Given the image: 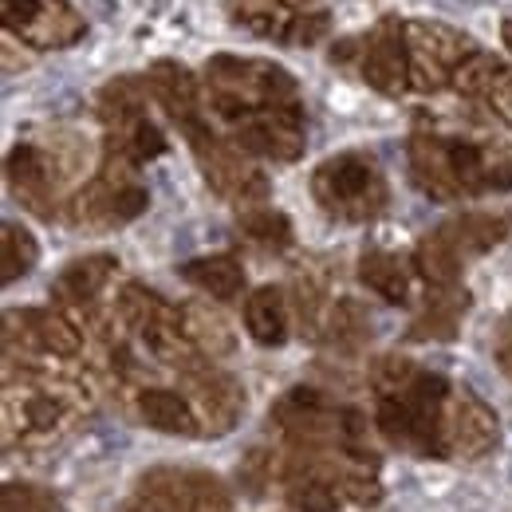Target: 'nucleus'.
<instances>
[{"label": "nucleus", "instance_id": "1", "mask_svg": "<svg viewBox=\"0 0 512 512\" xmlns=\"http://www.w3.org/2000/svg\"><path fill=\"white\" fill-rule=\"evenodd\" d=\"M410 174L434 201H461L512 190V146L418 130L410 138Z\"/></svg>", "mask_w": 512, "mask_h": 512}, {"label": "nucleus", "instance_id": "2", "mask_svg": "<svg viewBox=\"0 0 512 512\" xmlns=\"http://www.w3.org/2000/svg\"><path fill=\"white\" fill-rule=\"evenodd\" d=\"M205 87L209 107L229 127L245 123L253 111L300 103V87L292 71H284L272 60H245V56H213L205 64Z\"/></svg>", "mask_w": 512, "mask_h": 512}, {"label": "nucleus", "instance_id": "3", "mask_svg": "<svg viewBox=\"0 0 512 512\" xmlns=\"http://www.w3.org/2000/svg\"><path fill=\"white\" fill-rule=\"evenodd\" d=\"M146 186L138 182V162L107 150L99 174L67 201V221L87 229H119L146 209Z\"/></svg>", "mask_w": 512, "mask_h": 512}, {"label": "nucleus", "instance_id": "4", "mask_svg": "<svg viewBox=\"0 0 512 512\" xmlns=\"http://www.w3.org/2000/svg\"><path fill=\"white\" fill-rule=\"evenodd\" d=\"M312 197L327 217L339 221H371L386 209V178L367 154H335L316 166Z\"/></svg>", "mask_w": 512, "mask_h": 512}, {"label": "nucleus", "instance_id": "5", "mask_svg": "<svg viewBox=\"0 0 512 512\" xmlns=\"http://www.w3.org/2000/svg\"><path fill=\"white\" fill-rule=\"evenodd\" d=\"M190 142L193 158L201 166V178L209 182V190L225 201H233L237 209L264 205L268 201V178L245 158V150L237 142H225L205 119H193L186 127H178Z\"/></svg>", "mask_w": 512, "mask_h": 512}, {"label": "nucleus", "instance_id": "6", "mask_svg": "<svg viewBox=\"0 0 512 512\" xmlns=\"http://www.w3.org/2000/svg\"><path fill=\"white\" fill-rule=\"evenodd\" d=\"M225 12L245 32L288 48H312L331 28L323 0H225Z\"/></svg>", "mask_w": 512, "mask_h": 512}, {"label": "nucleus", "instance_id": "7", "mask_svg": "<svg viewBox=\"0 0 512 512\" xmlns=\"http://www.w3.org/2000/svg\"><path fill=\"white\" fill-rule=\"evenodd\" d=\"M406 52H410V87L422 95H438L453 87V75L481 48L438 20H406Z\"/></svg>", "mask_w": 512, "mask_h": 512}, {"label": "nucleus", "instance_id": "8", "mask_svg": "<svg viewBox=\"0 0 512 512\" xmlns=\"http://www.w3.org/2000/svg\"><path fill=\"white\" fill-rule=\"evenodd\" d=\"M0 20L12 40H20L36 52L71 48L87 32V24L71 8V0H0Z\"/></svg>", "mask_w": 512, "mask_h": 512}, {"label": "nucleus", "instance_id": "9", "mask_svg": "<svg viewBox=\"0 0 512 512\" xmlns=\"http://www.w3.org/2000/svg\"><path fill=\"white\" fill-rule=\"evenodd\" d=\"M359 75L379 95H406L410 91V52H406V20L383 16L367 36H359Z\"/></svg>", "mask_w": 512, "mask_h": 512}, {"label": "nucleus", "instance_id": "10", "mask_svg": "<svg viewBox=\"0 0 512 512\" xmlns=\"http://www.w3.org/2000/svg\"><path fill=\"white\" fill-rule=\"evenodd\" d=\"M229 130L245 154L272 158V162H296L304 154V103L264 107Z\"/></svg>", "mask_w": 512, "mask_h": 512}, {"label": "nucleus", "instance_id": "11", "mask_svg": "<svg viewBox=\"0 0 512 512\" xmlns=\"http://www.w3.org/2000/svg\"><path fill=\"white\" fill-rule=\"evenodd\" d=\"M142 501L158 512H229V493L209 473L154 469L142 477Z\"/></svg>", "mask_w": 512, "mask_h": 512}, {"label": "nucleus", "instance_id": "12", "mask_svg": "<svg viewBox=\"0 0 512 512\" xmlns=\"http://www.w3.org/2000/svg\"><path fill=\"white\" fill-rule=\"evenodd\" d=\"M4 174H8V186L12 193L40 217H56L60 213V182L40 150V142H16L8 150V162H4Z\"/></svg>", "mask_w": 512, "mask_h": 512}, {"label": "nucleus", "instance_id": "13", "mask_svg": "<svg viewBox=\"0 0 512 512\" xmlns=\"http://www.w3.org/2000/svg\"><path fill=\"white\" fill-rule=\"evenodd\" d=\"M442 434H446V453H453V457H485L497 446L501 426H497V414L477 394L461 390L449 398Z\"/></svg>", "mask_w": 512, "mask_h": 512}, {"label": "nucleus", "instance_id": "14", "mask_svg": "<svg viewBox=\"0 0 512 512\" xmlns=\"http://www.w3.org/2000/svg\"><path fill=\"white\" fill-rule=\"evenodd\" d=\"M186 383H190L193 410H197L201 426L209 434H229L237 426L241 410H245V390H241V383L233 375L209 367V363L201 371H193Z\"/></svg>", "mask_w": 512, "mask_h": 512}, {"label": "nucleus", "instance_id": "15", "mask_svg": "<svg viewBox=\"0 0 512 512\" xmlns=\"http://www.w3.org/2000/svg\"><path fill=\"white\" fill-rule=\"evenodd\" d=\"M12 320L20 323V343L40 351V355H52V359H75L83 351V331L67 320L64 312H52V308H24L20 316L8 312Z\"/></svg>", "mask_w": 512, "mask_h": 512}, {"label": "nucleus", "instance_id": "16", "mask_svg": "<svg viewBox=\"0 0 512 512\" xmlns=\"http://www.w3.org/2000/svg\"><path fill=\"white\" fill-rule=\"evenodd\" d=\"M150 83V99L178 123L186 127L193 119H201V83L186 64H174V60H158L146 75Z\"/></svg>", "mask_w": 512, "mask_h": 512}, {"label": "nucleus", "instance_id": "17", "mask_svg": "<svg viewBox=\"0 0 512 512\" xmlns=\"http://www.w3.org/2000/svg\"><path fill=\"white\" fill-rule=\"evenodd\" d=\"M119 268V260L107 253H95V256H79V260H71L64 272L56 276V284H52V300L56 304H64V308H79V312H87L95 300H99V292L107 288V280H111V272Z\"/></svg>", "mask_w": 512, "mask_h": 512}, {"label": "nucleus", "instance_id": "18", "mask_svg": "<svg viewBox=\"0 0 512 512\" xmlns=\"http://www.w3.org/2000/svg\"><path fill=\"white\" fill-rule=\"evenodd\" d=\"M138 414L150 430L158 434H178V438H193L201 430V418L193 410L190 398H182L178 390H166V386H146L138 394Z\"/></svg>", "mask_w": 512, "mask_h": 512}, {"label": "nucleus", "instance_id": "19", "mask_svg": "<svg viewBox=\"0 0 512 512\" xmlns=\"http://www.w3.org/2000/svg\"><path fill=\"white\" fill-rule=\"evenodd\" d=\"M146 95H150V83L138 79V75H119L111 79L103 91H99V119L107 134H127L134 123L146 119Z\"/></svg>", "mask_w": 512, "mask_h": 512}, {"label": "nucleus", "instance_id": "20", "mask_svg": "<svg viewBox=\"0 0 512 512\" xmlns=\"http://www.w3.org/2000/svg\"><path fill=\"white\" fill-rule=\"evenodd\" d=\"M446 229V237L457 245V253L465 256H481L489 249H497L501 241H509L512 233V213H489V209H473V213H461L453 217Z\"/></svg>", "mask_w": 512, "mask_h": 512}, {"label": "nucleus", "instance_id": "21", "mask_svg": "<svg viewBox=\"0 0 512 512\" xmlns=\"http://www.w3.org/2000/svg\"><path fill=\"white\" fill-rule=\"evenodd\" d=\"M178 316H182L186 339H190L209 363H213V359H229V355L237 351V335H233L229 320H225L217 308H209V304H182Z\"/></svg>", "mask_w": 512, "mask_h": 512}, {"label": "nucleus", "instance_id": "22", "mask_svg": "<svg viewBox=\"0 0 512 512\" xmlns=\"http://www.w3.org/2000/svg\"><path fill=\"white\" fill-rule=\"evenodd\" d=\"M182 280L193 284L197 292H205L209 300H237L245 288V268L229 253L197 256L190 264H182Z\"/></svg>", "mask_w": 512, "mask_h": 512}, {"label": "nucleus", "instance_id": "23", "mask_svg": "<svg viewBox=\"0 0 512 512\" xmlns=\"http://www.w3.org/2000/svg\"><path fill=\"white\" fill-rule=\"evenodd\" d=\"M414 268L418 276L434 288V292H449L461 284V268H465V256L457 253V245L446 237V229H434L418 241L414 249Z\"/></svg>", "mask_w": 512, "mask_h": 512}, {"label": "nucleus", "instance_id": "24", "mask_svg": "<svg viewBox=\"0 0 512 512\" xmlns=\"http://www.w3.org/2000/svg\"><path fill=\"white\" fill-rule=\"evenodd\" d=\"M245 327L260 347H280L288 339V296L284 288H256L245 300Z\"/></svg>", "mask_w": 512, "mask_h": 512}, {"label": "nucleus", "instance_id": "25", "mask_svg": "<svg viewBox=\"0 0 512 512\" xmlns=\"http://www.w3.org/2000/svg\"><path fill=\"white\" fill-rule=\"evenodd\" d=\"M323 327H327V343L335 351H343V355H355V351H363L371 343V316H367V308L359 300H335L327 308Z\"/></svg>", "mask_w": 512, "mask_h": 512}, {"label": "nucleus", "instance_id": "26", "mask_svg": "<svg viewBox=\"0 0 512 512\" xmlns=\"http://www.w3.org/2000/svg\"><path fill=\"white\" fill-rule=\"evenodd\" d=\"M359 280L375 292V296H383L386 304H406L410 300V276H406V268H402V260L390 253H363L359 260Z\"/></svg>", "mask_w": 512, "mask_h": 512}, {"label": "nucleus", "instance_id": "27", "mask_svg": "<svg viewBox=\"0 0 512 512\" xmlns=\"http://www.w3.org/2000/svg\"><path fill=\"white\" fill-rule=\"evenodd\" d=\"M115 312H119V320L127 323L134 335H146L150 327H158L162 320H170L178 308L166 304V300H162L154 288H146V284H127V288L119 292Z\"/></svg>", "mask_w": 512, "mask_h": 512}, {"label": "nucleus", "instance_id": "28", "mask_svg": "<svg viewBox=\"0 0 512 512\" xmlns=\"http://www.w3.org/2000/svg\"><path fill=\"white\" fill-rule=\"evenodd\" d=\"M465 304H469V300H465V292H457V288L434 292V296L426 300V312L410 327V339H453L457 323L465 316Z\"/></svg>", "mask_w": 512, "mask_h": 512}, {"label": "nucleus", "instance_id": "29", "mask_svg": "<svg viewBox=\"0 0 512 512\" xmlns=\"http://www.w3.org/2000/svg\"><path fill=\"white\" fill-rule=\"evenodd\" d=\"M237 225H241V233H245L253 245H260V249L280 253V249L292 245V221H288L280 209H272V205L237 209Z\"/></svg>", "mask_w": 512, "mask_h": 512}, {"label": "nucleus", "instance_id": "30", "mask_svg": "<svg viewBox=\"0 0 512 512\" xmlns=\"http://www.w3.org/2000/svg\"><path fill=\"white\" fill-rule=\"evenodd\" d=\"M36 260H40L36 237H32L24 225L8 221V225L0 229V280L12 284V280H20V276H28V272L36 268Z\"/></svg>", "mask_w": 512, "mask_h": 512}, {"label": "nucleus", "instance_id": "31", "mask_svg": "<svg viewBox=\"0 0 512 512\" xmlns=\"http://www.w3.org/2000/svg\"><path fill=\"white\" fill-rule=\"evenodd\" d=\"M509 64H501L497 56H489V52H477L469 64L461 67L457 75H453V91L457 95H465V99H481L485 103V95H489V87L497 83V75L505 71Z\"/></svg>", "mask_w": 512, "mask_h": 512}, {"label": "nucleus", "instance_id": "32", "mask_svg": "<svg viewBox=\"0 0 512 512\" xmlns=\"http://www.w3.org/2000/svg\"><path fill=\"white\" fill-rule=\"evenodd\" d=\"M422 371L410 363V359H402V355H383V359H375V367H371V386H375V394L379 398H398V394H406L414 379H418Z\"/></svg>", "mask_w": 512, "mask_h": 512}, {"label": "nucleus", "instance_id": "33", "mask_svg": "<svg viewBox=\"0 0 512 512\" xmlns=\"http://www.w3.org/2000/svg\"><path fill=\"white\" fill-rule=\"evenodd\" d=\"M292 304H296V320H300V327L316 331V327L327 320V316H323V304H327V296H323V280H316L312 272L296 276V284H292Z\"/></svg>", "mask_w": 512, "mask_h": 512}, {"label": "nucleus", "instance_id": "34", "mask_svg": "<svg viewBox=\"0 0 512 512\" xmlns=\"http://www.w3.org/2000/svg\"><path fill=\"white\" fill-rule=\"evenodd\" d=\"M288 505L296 512H335L339 493H335V485H327L320 477H304V481L288 485Z\"/></svg>", "mask_w": 512, "mask_h": 512}, {"label": "nucleus", "instance_id": "35", "mask_svg": "<svg viewBox=\"0 0 512 512\" xmlns=\"http://www.w3.org/2000/svg\"><path fill=\"white\" fill-rule=\"evenodd\" d=\"M379 430L398 446H414V414H410V402L402 394L379 398Z\"/></svg>", "mask_w": 512, "mask_h": 512}, {"label": "nucleus", "instance_id": "36", "mask_svg": "<svg viewBox=\"0 0 512 512\" xmlns=\"http://www.w3.org/2000/svg\"><path fill=\"white\" fill-rule=\"evenodd\" d=\"M24 418L32 430H52L64 418V402L56 394H32V398H24Z\"/></svg>", "mask_w": 512, "mask_h": 512}, {"label": "nucleus", "instance_id": "37", "mask_svg": "<svg viewBox=\"0 0 512 512\" xmlns=\"http://www.w3.org/2000/svg\"><path fill=\"white\" fill-rule=\"evenodd\" d=\"M485 103H489V111H493L505 127H512V67H505V71L497 75V83L489 87Z\"/></svg>", "mask_w": 512, "mask_h": 512}, {"label": "nucleus", "instance_id": "38", "mask_svg": "<svg viewBox=\"0 0 512 512\" xmlns=\"http://www.w3.org/2000/svg\"><path fill=\"white\" fill-rule=\"evenodd\" d=\"M4 512H56V505H48L36 489L28 485H8L4 489Z\"/></svg>", "mask_w": 512, "mask_h": 512}, {"label": "nucleus", "instance_id": "39", "mask_svg": "<svg viewBox=\"0 0 512 512\" xmlns=\"http://www.w3.org/2000/svg\"><path fill=\"white\" fill-rule=\"evenodd\" d=\"M343 493H347L355 505H379V501H383L379 481H363V477H347V481H343Z\"/></svg>", "mask_w": 512, "mask_h": 512}, {"label": "nucleus", "instance_id": "40", "mask_svg": "<svg viewBox=\"0 0 512 512\" xmlns=\"http://www.w3.org/2000/svg\"><path fill=\"white\" fill-rule=\"evenodd\" d=\"M497 363H501V371L512 379V327L497 339Z\"/></svg>", "mask_w": 512, "mask_h": 512}, {"label": "nucleus", "instance_id": "41", "mask_svg": "<svg viewBox=\"0 0 512 512\" xmlns=\"http://www.w3.org/2000/svg\"><path fill=\"white\" fill-rule=\"evenodd\" d=\"M501 40H505V48L512 52V20H505V24H501Z\"/></svg>", "mask_w": 512, "mask_h": 512}, {"label": "nucleus", "instance_id": "42", "mask_svg": "<svg viewBox=\"0 0 512 512\" xmlns=\"http://www.w3.org/2000/svg\"><path fill=\"white\" fill-rule=\"evenodd\" d=\"M123 512H158V509H150V505L142 501V505H134V509H123Z\"/></svg>", "mask_w": 512, "mask_h": 512}]
</instances>
